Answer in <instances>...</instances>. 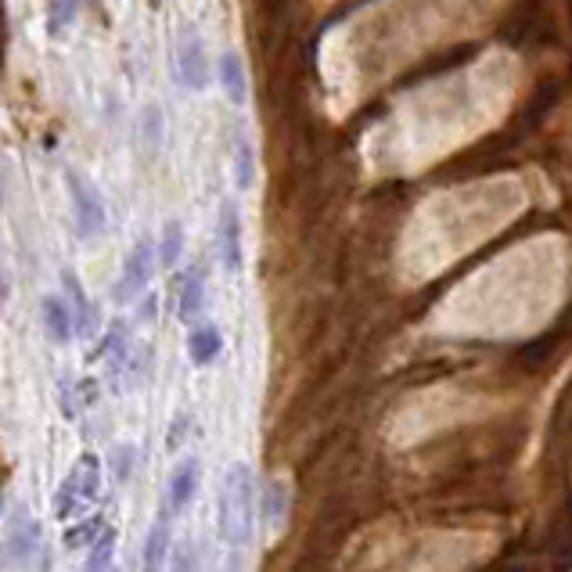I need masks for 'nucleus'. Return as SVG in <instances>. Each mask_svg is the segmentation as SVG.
<instances>
[{
  "instance_id": "23",
  "label": "nucleus",
  "mask_w": 572,
  "mask_h": 572,
  "mask_svg": "<svg viewBox=\"0 0 572 572\" xmlns=\"http://www.w3.org/2000/svg\"><path fill=\"white\" fill-rule=\"evenodd\" d=\"M170 562H173V572H198L195 547H191V544L177 547V555H170Z\"/></svg>"
},
{
  "instance_id": "3",
  "label": "nucleus",
  "mask_w": 572,
  "mask_h": 572,
  "mask_svg": "<svg viewBox=\"0 0 572 572\" xmlns=\"http://www.w3.org/2000/svg\"><path fill=\"white\" fill-rule=\"evenodd\" d=\"M36 544H40V526L29 515L22 504L11 511L8 526H4V540H0V569L11 565V569H26L36 555Z\"/></svg>"
},
{
  "instance_id": "16",
  "label": "nucleus",
  "mask_w": 572,
  "mask_h": 572,
  "mask_svg": "<svg viewBox=\"0 0 572 572\" xmlns=\"http://www.w3.org/2000/svg\"><path fill=\"white\" fill-rule=\"evenodd\" d=\"M101 533H105V519H101V515H87L83 522L65 529L62 544L65 551H87V547H94V540H98Z\"/></svg>"
},
{
  "instance_id": "17",
  "label": "nucleus",
  "mask_w": 572,
  "mask_h": 572,
  "mask_svg": "<svg viewBox=\"0 0 572 572\" xmlns=\"http://www.w3.org/2000/svg\"><path fill=\"white\" fill-rule=\"evenodd\" d=\"M180 252H184V227H180L177 220H170V224L162 227L159 245H155V263H159L162 270L177 267Z\"/></svg>"
},
{
  "instance_id": "24",
  "label": "nucleus",
  "mask_w": 572,
  "mask_h": 572,
  "mask_svg": "<svg viewBox=\"0 0 572 572\" xmlns=\"http://www.w3.org/2000/svg\"><path fill=\"white\" fill-rule=\"evenodd\" d=\"M134 457H137L134 447H119L116 450V479H119V483H126V479H130V465H134Z\"/></svg>"
},
{
  "instance_id": "18",
  "label": "nucleus",
  "mask_w": 572,
  "mask_h": 572,
  "mask_svg": "<svg viewBox=\"0 0 572 572\" xmlns=\"http://www.w3.org/2000/svg\"><path fill=\"white\" fill-rule=\"evenodd\" d=\"M116 529L105 526V533H101L98 540H94V547H90L87 562H83L80 572H108L112 565H116Z\"/></svg>"
},
{
  "instance_id": "11",
  "label": "nucleus",
  "mask_w": 572,
  "mask_h": 572,
  "mask_svg": "<svg viewBox=\"0 0 572 572\" xmlns=\"http://www.w3.org/2000/svg\"><path fill=\"white\" fill-rule=\"evenodd\" d=\"M216 80H220V90L227 94L231 105L242 108L249 101V72H245L242 58L234 51L220 54V62H216Z\"/></svg>"
},
{
  "instance_id": "5",
  "label": "nucleus",
  "mask_w": 572,
  "mask_h": 572,
  "mask_svg": "<svg viewBox=\"0 0 572 572\" xmlns=\"http://www.w3.org/2000/svg\"><path fill=\"white\" fill-rule=\"evenodd\" d=\"M152 274H155V245L152 238H141L134 249L126 252L123 274H119L116 281V303H134V299H141L148 281H152Z\"/></svg>"
},
{
  "instance_id": "8",
  "label": "nucleus",
  "mask_w": 572,
  "mask_h": 572,
  "mask_svg": "<svg viewBox=\"0 0 572 572\" xmlns=\"http://www.w3.org/2000/svg\"><path fill=\"white\" fill-rule=\"evenodd\" d=\"M202 313H206V270L188 267L184 278H180L177 321L184 324V328H195V324H202Z\"/></svg>"
},
{
  "instance_id": "15",
  "label": "nucleus",
  "mask_w": 572,
  "mask_h": 572,
  "mask_svg": "<svg viewBox=\"0 0 572 572\" xmlns=\"http://www.w3.org/2000/svg\"><path fill=\"white\" fill-rule=\"evenodd\" d=\"M130 353H134V346H130L126 328L123 324H112V328L105 331V339L98 342V360H105L108 375L112 378L123 375V367L130 364Z\"/></svg>"
},
{
  "instance_id": "25",
  "label": "nucleus",
  "mask_w": 572,
  "mask_h": 572,
  "mask_svg": "<svg viewBox=\"0 0 572 572\" xmlns=\"http://www.w3.org/2000/svg\"><path fill=\"white\" fill-rule=\"evenodd\" d=\"M188 425H191V414H180V418H173V425H170V450H177L180 443H184V432H188Z\"/></svg>"
},
{
  "instance_id": "2",
  "label": "nucleus",
  "mask_w": 572,
  "mask_h": 572,
  "mask_svg": "<svg viewBox=\"0 0 572 572\" xmlns=\"http://www.w3.org/2000/svg\"><path fill=\"white\" fill-rule=\"evenodd\" d=\"M101 497V457L98 454H80L76 465L69 468L62 483H58V493H54V519H76L83 508Z\"/></svg>"
},
{
  "instance_id": "21",
  "label": "nucleus",
  "mask_w": 572,
  "mask_h": 572,
  "mask_svg": "<svg viewBox=\"0 0 572 572\" xmlns=\"http://www.w3.org/2000/svg\"><path fill=\"white\" fill-rule=\"evenodd\" d=\"M76 4H80V0H51V8H47V33L62 36L65 26L76 18Z\"/></svg>"
},
{
  "instance_id": "19",
  "label": "nucleus",
  "mask_w": 572,
  "mask_h": 572,
  "mask_svg": "<svg viewBox=\"0 0 572 572\" xmlns=\"http://www.w3.org/2000/svg\"><path fill=\"white\" fill-rule=\"evenodd\" d=\"M256 184V155H252V144L245 134H238L234 141V188L249 191Z\"/></svg>"
},
{
  "instance_id": "13",
  "label": "nucleus",
  "mask_w": 572,
  "mask_h": 572,
  "mask_svg": "<svg viewBox=\"0 0 572 572\" xmlns=\"http://www.w3.org/2000/svg\"><path fill=\"white\" fill-rule=\"evenodd\" d=\"M220 349H224V335H220L216 324L202 321L195 328H188V360L195 367H209L220 357Z\"/></svg>"
},
{
  "instance_id": "20",
  "label": "nucleus",
  "mask_w": 572,
  "mask_h": 572,
  "mask_svg": "<svg viewBox=\"0 0 572 572\" xmlns=\"http://www.w3.org/2000/svg\"><path fill=\"white\" fill-rule=\"evenodd\" d=\"M288 515V483L285 479H270L267 490H263V519L270 526H281Z\"/></svg>"
},
{
  "instance_id": "7",
  "label": "nucleus",
  "mask_w": 572,
  "mask_h": 572,
  "mask_svg": "<svg viewBox=\"0 0 572 572\" xmlns=\"http://www.w3.org/2000/svg\"><path fill=\"white\" fill-rule=\"evenodd\" d=\"M198 483H202V461H198L195 454L180 457L177 468H173V475H170V486H166V501H162L170 508V515H180V511L195 501Z\"/></svg>"
},
{
  "instance_id": "10",
  "label": "nucleus",
  "mask_w": 572,
  "mask_h": 572,
  "mask_svg": "<svg viewBox=\"0 0 572 572\" xmlns=\"http://www.w3.org/2000/svg\"><path fill=\"white\" fill-rule=\"evenodd\" d=\"M40 324H44L47 342H54V346H69L72 335H76L72 313L62 295H44V303H40Z\"/></svg>"
},
{
  "instance_id": "22",
  "label": "nucleus",
  "mask_w": 572,
  "mask_h": 572,
  "mask_svg": "<svg viewBox=\"0 0 572 572\" xmlns=\"http://www.w3.org/2000/svg\"><path fill=\"white\" fill-rule=\"evenodd\" d=\"M144 141L152 144V148L162 144V112L155 105L144 108Z\"/></svg>"
},
{
  "instance_id": "6",
  "label": "nucleus",
  "mask_w": 572,
  "mask_h": 572,
  "mask_svg": "<svg viewBox=\"0 0 572 572\" xmlns=\"http://www.w3.org/2000/svg\"><path fill=\"white\" fill-rule=\"evenodd\" d=\"M216 252H220L227 274L242 270V216H238L234 202H224L220 220H216Z\"/></svg>"
},
{
  "instance_id": "4",
  "label": "nucleus",
  "mask_w": 572,
  "mask_h": 572,
  "mask_svg": "<svg viewBox=\"0 0 572 572\" xmlns=\"http://www.w3.org/2000/svg\"><path fill=\"white\" fill-rule=\"evenodd\" d=\"M65 188H69L72 198V216H76V234H80L83 242H90L94 234H101L108 227V213H105V202H101L98 188L87 184L80 173H65Z\"/></svg>"
},
{
  "instance_id": "1",
  "label": "nucleus",
  "mask_w": 572,
  "mask_h": 572,
  "mask_svg": "<svg viewBox=\"0 0 572 572\" xmlns=\"http://www.w3.org/2000/svg\"><path fill=\"white\" fill-rule=\"evenodd\" d=\"M252 515H256V479L245 461H234L224 475L216 497V537L231 551H242L252 540Z\"/></svg>"
},
{
  "instance_id": "26",
  "label": "nucleus",
  "mask_w": 572,
  "mask_h": 572,
  "mask_svg": "<svg viewBox=\"0 0 572 572\" xmlns=\"http://www.w3.org/2000/svg\"><path fill=\"white\" fill-rule=\"evenodd\" d=\"M108 572H119V569H116V565H112V569H108Z\"/></svg>"
},
{
  "instance_id": "12",
  "label": "nucleus",
  "mask_w": 572,
  "mask_h": 572,
  "mask_svg": "<svg viewBox=\"0 0 572 572\" xmlns=\"http://www.w3.org/2000/svg\"><path fill=\"white\" fill-rule=\"evenodd\" d=\"M62 292H65V306L72 313L76 335H90V328H94V306H90L87 292H83V281L72 270H62Z\"/></svg>"
},
{
  "instance_id": "9",
  "label": "nucleus",
  "mask_w": 572,
  "mask_h": 572,
  "mask_svg": "<svg viewBox=\"0 0 572 572\" xmlns=\"http://www.w3.org/2000/svg\"><path fill=\"white\" fill-rule=\"evenodd\" d=\"M173 555V515L166 504H159L148 537H144V572H162Z\"/></svg>"
},
{
  "instance_id": "14",
  "label": "nucleus",
  "mask_w": 572,
  "mask_h": 572,
  "mask_svg": "<svg viewBox=\"0 0 572 572\" xmlns=\"http://www.w3.org/2000/svg\"><path fill=\"white\" fill-rule=\"evenodd\" d=\"M180 83L191 90H206L209 87V62H206V47L198 36L184 40L180 47Z\"/></svg>"
}]
</instances>
